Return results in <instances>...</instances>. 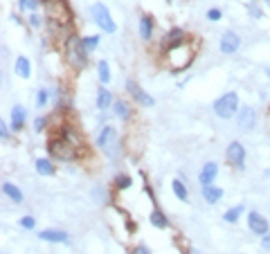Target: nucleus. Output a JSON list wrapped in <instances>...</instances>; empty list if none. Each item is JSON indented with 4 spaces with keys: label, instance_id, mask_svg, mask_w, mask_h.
Segmentation results:
<instances>
[{
    "label": "nucleus",
    "instance_id": "obj_10",
    "mask_svg": "<svg viewBox=\"0 0 270 254\" xmlns=\"http://www.w3.org/2000/svg\"><path fill=\"white\" fill-rule=\"evenodd\" d=\"M248 227H250V232L257 234V236H266V234L270 232L268 221H266L259 212H250L248 214Z\"/></svg>",
    "mask_w": 270,
    "mask_h": 254
},
{
    "label": "nucleus",
    "instance_id": "obj_28",
    "mask_svg": "<svg viewBox=\"0 0 270 254\" xmlns=\"http://www.w3.org/2000/svg\"><path fill=\"white\" fill-rule=\"evenodd\" d=\"M50 101V92L45 90V88H41L36 95V108H45V104Z\"/></svg>",
    "mask_w": 270,
    "mask_h": 254
},
{
    "label": "nucleus",
    "instance_id": "obj_16",
    "mask_svg": "<svg viewBox=\"0 0 270 254\" xmlns=\"http://www.w3.org/2000/svg\"><path fill=\"white\" fill-rule=\"evenodd\" d=\"M14 72L21 77V79H30L32 77V63L27 56H18L16 58V65H14Z\"/></svg>",
    "mask_w": 270,
    "mask_h": 254
},
{
    "label": "nucleus",
    "instance_id": "obj_41",
    "mask_svg": "<svg viewBox=\"0 0 270 254\" xmlns=\"http://www.w3.org/2000/svg\"><path fill=\"white\" fill-rule=\"evenodd\" d=\"M266 2H268V5H270V0H266Z\"/></svg>",
    "mask_w": 270,
    "mask_h": 254
},
{
    "label": "nucleus",
    "instance_id": "obj_1",
    "mask_svg": "<svg viewBox=\"0 0 270 254\" xmlns=\"http://www.w3.org/2000/svg\"><path fill=\"white\" fill-rule=\"evenodd\" d=\"M88 50L84 45V38L81 36H70L65 41V61L72 65L74 70H84L88 65Z\"/></svg>",
    "mask_w": 270,
    "mask_h": 254
},
{
    "label": "nucleus",
    "instance_id": "obj_22",
    "mask_svg": "<svg viewBox=\"0 0 270 254\" xmlns=\"http://www.w3.org/2000/svg\"><path fill=\"white\" fill-rule=\"evenodd\" d=\"M149 221H151V225L158 227V229H167V227H169V221H167V216H164L160 209H153L151 216H149Z\"/></svg>",
    "mask_w": 270,
    "mask_h": 254
},
{
    "label": "nucleus",
    "instance_id": "obj_30",
    "mask_svg": "<svg viewBox=\"0 0 270 254\" xmlns=\"http://www.w3.org/2000/svg\"><path fill=\"white\" fill-rule=\"evenodd\" d=\"M18 7H21L23 11H36L38 0H18Z\"/></svg>",
    "mask_w": 270,
    "mask_h": 254
},
{
    "label": "nucleus",
    "instance_id": "obj_23",
    "mask_svg": "<svg viewBox=\"0 0 270 254\" xmlns=\"http://www.w3.org/2000/svg\"><path fill=\"white\" fill-rule=\"evenodd\" d=\"M111 104H113L111 90H106V88H99V92H97V108H99V111H106Z\"/></svg>",
    "mask_w": 270,
    "mask_h": 254
},
{
    "label": "nucleus",
    "instance_id": "obj_33",
    "mask_svg": "<svg viewBox=\"0 0 270 254\" xmlns=\"http://www.w3.org/2000/svg\"><path fill=\"white\" fill-rule=\"evenodd\" d=\"M45 126H48V119H45V117H36V119H34V131L36 133H41Z\"/></svg>",
    "mask_w": 270,
    "mask_h": 254
},
{
    "label": "nucleus",
    "instance_id": "obj_37",
    "mask_svg": "<svg viewBox=\"0 0 270 254\" xmlns=\"http://www.w3.org/2000/svg\"><path fill=\"white\" fill-rule=\"evenodd\" d=\"M0 135H2V140H9V128H7V122H0Z\"/></svg>",
    "mask_w": 270,
    "mask_h": 254
},
{
    "label": "nucleus",
    "instance_id": "obj_25",
    "mask_svg": "<svg viewBox=\"0 0 270 254\" xmlns=\"http://www.w3.org/2000/svg\"><path fill=\"white\" fill-rule=\"evenodd\" d=\"M171 189H174L178 200H182V202L189 200V194H187V187L182 185V180H171Z\"/></svg>",
    "mask_w": 270,
    "mask_h": 254
},
{
    "label": "nucleus",
    "instance_id": "obj_36",
    "mask_svg": "<svg viewBox=\"0 0 270 254\" xmlns=\"http://www.w3.org/2000/svg\"><path fill=\"white\" fill-rule=\"evenodd\" d=\"M30 25H32V27H41V25H43L41 16H38V14H34V11L30 14Z\"/></svg>",
    "mask_w": 270,
    "mask_h": 254
},
{
    "label": "nucleus",
    "instance_id": "obj_12",
    "mask_svg": "<svg viewBox=\"0 0 270 254\" xmlns=\"http://www.w3.org/2000/svg\"><path fill=\"white\" fill-rule=\"evenodd\" d=\"M126 90H128V95H131L133 99L138 101V104H142V106H153V104H155L153 97H149L147 92H144L142 88L135 84V81H131V79L126 81Z\"/></svg>",
    "mask_w": 270,
    "mask_h": 254
},
{
    "label": "nucleus",
    "instance_id": "obj_11",
    "mask_svg": "<svg viewBox=\"0 0 270 254\" xmlns=\"http://www.w3.org/2000/svg\"><path fill=\"white\" fill-rule=\"evenodd\" d=\"M223 54H234L239 48H241V36L237 32H225L221 36V43H218Z\"/></svg>",
    "mask_w": 270,
    "mask_h": 254
},
{
    "label": "nucleus",
    "instance_id": "obj_6",
    "mask_svg": "<svg viewBox=\"0 0 270 254\" xmlns=\"http://www.w3.org/2000/svg\"><path fill=\"white\" fill-rule=\"evenodd\" d=\"M214 113H216V117H221V119H230V117H234L239 113V95L237 92H225V95H221L216 101H214Z\"/></svg>",
    "mask_w": 270,
    "mask_h": 254
},
{
    "label": "nucleus",
    "instance_id": "obj_9",
    "mask_svg": "<svg viewBox=\"0 0 270 254\" xmlns=\"http://www.w3.org/2000/svg\"><path fill=\"white\" fill-rule=\"evenodd\" d=\"M225 155H228V162L232 164V167H237V169H243L245 167V148L241 142H232L228 146V151H225Z\"/></svg>",
    "mask_w": 270,
    "mask_h": 254
},
{
    "label": "nucleus",
    "instance_id": "obj_18",
    "mask_svg": "<svg viewBox=\"0 0 270 254\" xmlns=\"http://www.w3.org/2000/svg\"><path fill=\"white\" fill-rule=\"evenodd\" d=\"M25 117H27V113L23 106L11 108V128H14V131H21V128L25 126Z\"/></svg>",
    "mask_w": 270,
    "mask_h": 254
},
{
    "label": "nucleus",
    "instance_id": "obj_14",
    "mask_svg": "<svg viewBox=\"0 0 270 254\" xmlns=\"http://www.w3.org/2000/svg\"><path fill=\"white\" fill-rule=\"evenodd\" d=\"M38 238L41 241H48V243H68L70 236L65 232H61V229H43L41 234H38Z\"/></svg>",
    "mask_w": 270,
    "mask_h": 254
},
{
    "label": "nucleus",
    "instance_id": "obj_40",
    "mask_svg": "<svg viewBox=\"0 0 270 254\" xmlns=\"http://www.w3.org/2000/svg\"><path fill=\"white\" fill-rule=\"evenodd\" d=\"M266 74H268V79H270V65H268V68H266Z\"/></svg>",
    "mask_w": 270,
    "mask_h": 254
},
{
    "label": "nucleus",
    "instance_id": "obj_15",
    "mask_svg": "<svg viewBox=\"0 0 270 254\" xmlns=\"http://www.w3.org/2000/svg\"><path fill=\"white\" fill-rule=\"evenodd\" d=\"M187 41V34L185 29H180V27H174L171 32H167V36H164V48H176V45H180V43Z\"/></svg>",
    "mask_w": 270,
    "mask_h": 254
},
{
    "label": "nucleus",
    "instance_id": "obj_26",
    "mask_svg": "<svg viewBox=\"0 0 270 254\" xmlns=\"http://www.w3.org/2000/svg\"><path fill=\"white\" fill-rule=\"evenodd\" d=\"M243 209H245L243 205H234L232 209H228V212L223 214V218H225V223H237L239 218L243 216Z\"/></svg>",
    "mask_w": 270,
    "mask_h": 254
},
{
    "label": "nucleus",
    "instance_id": "obj_7",
    "mask_svg": "<svg viewBox=\"0 0 270 254\" xmlns=\"http://www.w3.org/2000/svg\"><path fill=\"white\" fill-rule=\"evenodd\" d=\"M90 16H92L95 25H99L101 32L115 34L117 25H115V21H113V16H111V11H108V7L104 5V2H95V5L90 7Z\"/></svg>",
    "mask_w": 270,
    "mask_h": 254
},
{
    "label": "nucleus",
    "instance_id": "obj_34",
    "mask_svg": "<svg viewBox=\"0 0 270 254\" xmlns=\"http://www.w3.org/2000/svg\"><path fill=\"white\" fill-rule=\"evenodd\" d=\"M248 11H250V14H252V18H254V21H259V18H264V11H261L259 7H254L252 2H250V5H248Z\"/></svg>",
    "mask_w": 270,
    "mask_h": 254
},
{
    "label": "nucleus",
    "instance_id": "obj_2",
    "mask_svg": "<svg viewBox=\"0 0 270 254\" xmlns=\"http://www.w3.org/2000/svg\"><path fill=\"white\" fill-rule=\"evenodd\" d=\"M45 16H48L50 25L57 27H70L72 23V11L65 0H45Z\"/></svg>",
    "mask_w": 270,
    "mask_h": 254
},
{
    "label": "nucleus",
    "instance_id": "obj_3",
    "mask_svg": "<svg viewBox=\"0 0 270 254\" xmlns=\"http://www.w3.org/2000/svg\"><path fill=\"white\" fill-rule=\"evenodd\" d=\"M191 58H194V50L187 45V41L176 45V48L167 50V65H169L171 70H176V72L185 70L187 65L191 63Z\"/></svg>",
    "mask_w": 270,
    "mask_h": 254
},
{
    "label": "nucleus",
    "instance_id": "obj_5",
    "mask_svg": "<svg viewBox=\"0 0 270 254\" xmlns=\"http://www.w3.org/2000/svg\"><path fill=\"white\" fill-rule=\"evenodd\" d=\"M97 146L108 155V158H117L120 153V133L115 126H104L101 133L97 135Z\"/></svg>",
    "mask_w": 270,
    "mask_h": 254
},
{
    "label": "nucleus",
    "instance_id": "obj_42",
    "mask_svg": "<svg viewBox=\"0 0 270 254\" xmlns=\"http://www.w3.org/2000/svg\"><path fill=\"white\" fill-rule=\"evenodd\" d=\"M43 2H45V0H43Z\"/></svg>",
    "mask_w": 270,
    "mask_h": 254
},
{
    "label": "nucleus",
    "instance_id": "obj_31",
    "mask_svg": "<svg viewBox=\"0 0 270 254\" xmlns=\"http://www.w3.org/2000/svg\"><path fill=\"white\" fill-rule=\"evenodd\" d=\"M131 185H133V180L128 178V175H117V178H115V187H117V189H128Z\"/></svg>",
    "mask_w": 270,
    "mask_h": 254
},
{
    "label": "nucleus",
    "instance_id": "obj_17",
    "mask_svg": "<svg viewBox=\"0 0 270 254\" xmlns=\"http://www.w3.org/2000/svg\"><path fill=\"white\" fill-rule=\"evenodd\" d=\"M221 198H223V189H221V187H212V185L203 187V200H205V202H210V205H216Z\"/></svg>",
    "mask_w": 270,
    "mask_h": 254
},
{
    "label": "nucleus",
    "instance_id": "obj_38",
    "mask_svg": "<svg viewBox=\"0 0 270 254\" xmlns=\"http://www.w3.org/2000/svg\"><path fill=\"white\" fill-rule=\"evenodd\" d=\"M133 254H151V252H149L147 245H138V248L133 250Z\"/></svg>",
    "mask_w": 270,
    "mask_h": 254
},
{
    "label": "nucleus",
    "instance_id": "obj_20",
    "mask_svg": "<svg viewBox=\"0 0 270 254\" xmlns=\"http://www.w3.org/2000/svg\"><path fill=\"white\" fill-rule=\"evenodd\" d=\"M2 191H5V196L9 198L11 202H23V191L18 189L16 185H11L9 180L2 182Z\"/></svg>",
    "mask_w": 270,
    "mask_h": 254
},
{
    "label": "nucleus",
    "instance_id": "obj_13",
    "mask_svg": "<svg viewBox=\"0 0 270 254\" xmlns=\"http://www.w3.org/2000/svg\"><path fill=\"white\" fill-rule=\"evenodd\" d=\"M218 173V164L216 162H205L203 164V169H201V175H198V180H201V185H212L214 178H216Z\"/></svg>",
    "mask_w": 270,
    "mask_h": 254
},
{
    "label": "nucleus",
    "instance_id": "obj_29",
    "mask_svg": "<svg viewBox=\"0 0 270 254\" xmlns=\"http://www.w3.org/2000/svg\"><path fill=\"white\" fill-rule=\"evenodd\" d=\"M84 38V45H86V50H88V52H92V50L97 48V45H99V36H81Z\"/></svg>",
    "mask_w": 270,
    "mask_h": 254
},
{
    "label": "nucleus",
    "instance_id": "obj_39",
    "mask_svg": "<svg viewBox=\"0 0 270 254\" xmlns=\"http://www.w3.org/2000/svg\"><path fill=\"white\" fill-rule=\"evenodd\" d=\"M264 248H266V250H270V232L264 236Z\"/></svg>",
    "mask_w": 270,
    "mask_h": 254
},
{
    "label": "nucleus",
    "instance_id": "obj_32",
    "mask_svg": "<svg viewBox=\"0 0 270 254\" xmlns=\"http://www.w3.org/2000/svg\"><path fill=\"white\" fill-rule=\"evenodd\" d=\"M34 225H36V221H34V216H23V218H21V227H25V229H32Z\"/></svg>",
    "mask_w": 270,
    "mask_h": 254
},
{
    "label": "nucleus",
    "instance_id": "obj_21",
    "mask_svg": "<svg viewBox=\"0 0 270 254\" xmlns=\"http://www.w3.org/2000/svg\"><path fill=\"white\" fill-rule=\"evenodd\" d=\"M140 36H142L144 41H151V36H153V18L151 16L140 18Z\"/></svg>",
    "mask_w": 270,
    "mask_h": 254
},
{
    "label": "nucleus",
    "instance_id": "obj_27",
    "mask_svg": "<svg viewBox=\"0 0 270 254\" xmlns=\"http://www.w3.org/2000/svg\"><path fill=\"white\" fill-rule=\"evenodd\" d=\"M97 74H99L101 84H108V81H111V68H108V61H99V63H97Z\"/></svg>",
    "mask_w": 270,
    "mask_h": 254
},
{
    "label": "nucleus",
    "instance_id": "obj_35",
    "mask_svg": "<svg viewBox=\"0 0 270 254\" xmlns=\"http://www.w3.org/2000/svg\"><path fill=\"white\" fill-rule=\"evenodd\" d=\"M221 16H223V14H221V9H210V11H207V18H210V21H212V23L221 21Z\"/></svg>",
    "mask_w": 270,
    "mask_h": 254
},
{
    "label": "nucleus",
    "instance_id": "obj_19",
    "mask_svg": "<svg viewBox=\"0 0 270 254\" xmlns=\"http://www.w3.org/2000/svg\"><path fill=\"white\" fill-rule=\"evenodd\" d=\"M113 113H115V117H120V119H131V115H133L131 106H128L124 99L113 101Z\"/></svg>",
    "mask_w": 270,
    "mask_h": 254
},
{
    "label": "nucleus",
    "instance_id": "obj_8",
    "mask_svg": "<svg viewBox=\"0 0 270 254\" xmlns=\"http://www.w3.org/2000/svg\"><path fill=\"white\" fill-rule=\"evenodd\" d=\"M239 128L245 133H252L254 126H257V111H254L252 106H243L239 108Z\"/></svg>",
    "mask_w": 270,
    "mask_h": 254
},
{
    "label": "nucleus",
    "instance_id": "obj_4",
    "mask_svg": "<svg viewBox=\"0 0 270 254\" xmlns=\"http://www.w3.org/2000/svg\"><path fill=\"white\" fill-rule=\"evenodd\" d=\"M48 148H50V155H52V158L63 160V162H72V160L79 155V148L74 146L70 140H65L63 135H61V138L50 140Z\"/></svg>",
    "mask_w": 270,
    "mask_h": 254
},
{
    "label": "nucleus",
    "instance_id": "obj_24",
    "mask_svg": "<svg viewBox=\"0 0 270 254\" xmlns=\"http://www.w3.org/2000/svg\"><path fill=\"white\" fill-rule=\"evenodd\" d=\"M36 171L41 175H52L54 173V164L50 158H38L36 160Z\"/></svg>",
    "mask_w": 270,
    "mask_h": 254
}]
</instances>
